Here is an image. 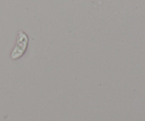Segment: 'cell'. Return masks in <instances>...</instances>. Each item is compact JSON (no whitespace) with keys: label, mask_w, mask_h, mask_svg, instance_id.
I'll return each instance as SVG.
<instances>
[{"label":"cell","mask_w":145,"mask_h":121,"mask_svg":"<svg viewBox=\"0 0 145 121\" xmlns=\"http://www.w3.org/2000/svg\"><path fill=\"white\" fill-rule=\"evenodd\" d=\"M28 45V36L24 31H19L16 38V43L11 52L13 60L19 59L25 52Z\"/></svg>","instance_id":"obj_1"}]
</instances>
